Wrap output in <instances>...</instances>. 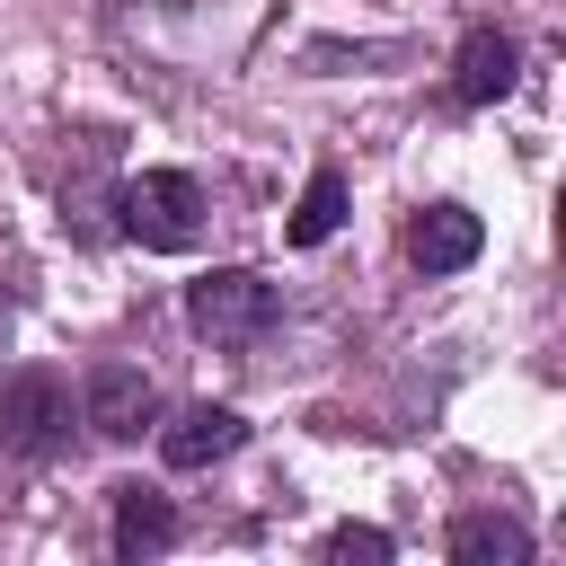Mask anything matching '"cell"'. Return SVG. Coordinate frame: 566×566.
I'll return each mask as SVG.
<instances>
[{
    "instance_id": "1",
    "label": "cell",
    "mask_w": 566,
    "mask_h": 566,
    "mask_svg": "<svg viewBox=\"0 0 566 566\" xmlns=\"http://www.w3.org/2000/svg\"><path fill=\"white\" fill-rule=\"evenodd\" d=\"M203 221H212V203H203L195 168H133L115 186V230L133 248H150V256H186L203 239Z\"/></svg>"
},
{
    "instance_id": "2",
    "label": "cell",
    "mask_w": 566,
    "mask_h": 566,
    "mask_svg": "<svg viewBox=\"0 0 566 566\" xmlns=\"http://www.w3.org/2000/svg\"><path fill=\"white\" fill-rule=\"evenodd\" d=\"M186 318H195L203 345L248 354V345H265V336L283 327V292H274L265 274H248V265H212V274L186 283Z\"/></svg>"
},
{
    "instance_id": "3",
    "label": "cell",
    "mask_w": 566,
    "mask_h": 566,
    "mask_svg": "<svg viewBox=\"0 0 566 566\" xmlns=\"http://www.w3.org/2000/svg\"><path fill=\"white\" fill-rule=\"evenodd\" d=\"M0 451L9 460H53L71 451V380L53 363H27L0 380Z\"/></svg>"
},
{
    "instance_id": "4",
    "label": "cell",
    "mask_w": 566,
    "mask_h": 566,
    "mask_svg": "<svg viewBox=\"0 0 566 566\" xmlns=\"http://www.w3.org/2000/svg\"><path fill=\"white\" fill-rule=\"evenodd\" d=\"M80 424H88L97 442H142V433L159 424V380H150L142 363H88V380H80Z\"/></svg>"
},
{
    "instance_id": "5",
    "label": "cell",
    "mask_w": 566,
    "mask_h": 566,
    "mask_svg": "<svg viewBox=\"0 0 566 566\" xmlns=\"http://www.w3.org/2000/svg\"><path fill=\"white\" fill-rule=\"evenodd\" d=\"M150 442H159V460H168V469H212V460H230V451L248 442V416H239V407L195 398V407H177L168 424H150Z\"/></svg>"
},
{
    "instance_id": "6",
    "label": "cell",
    "mask_w": 566,
    "mask_h": 566,
    "mask_svg": "<svg viewBox=\"0 0 566 566\" xmlns=\"http://www.w3.org/2000/svg\"><path fill=\"white\" fill-rule=\"evenodd\" d=\"M513 80H522V44L504 27H469L451 53V106H495L513 97Z\"/></svg>"
},
{
    "instance_id": "7",
    "label": "cell",
    "mask_w": 566,
    "mask_h": 566,
    "mask_svg": "<svg viewBox=\"0 0 566 566\" xmlns=\"http://www.w3.org/2000/svg\"><path fill=\"white\" fill-rule=\"evenodd\" d=\"M478 248H486V221L469 203H424L407 221V265L416 274H460V265H478Z\"/></svg>"
},
{
    "instance_id": "8",
    "label": "cell",
    "mask_w": 566,
    "mask_h": 566,
    "mask_svg": "<svg viewBox=\"0 0 566 566\" xmlns=\"http://www.w3.org/2000/svg\"><path fill=\"white\" fill-rule=\"evenodd\" d=\"M442 548H451L460 566H522V557H531V522L504 513V504H469V513H451Z\"/></svg>"
},
{
    "instance_id": "9",
    "label": "cell",
    "mask_w": 566,
    "mask_h": 566,
    "mask_svg": "<svg viewBox=\"0 0 566 566\" xmlns=\"http://www.w3.org/2000/svg\"><path fill=\"white\" fill-rule=\"evenodd\" d=\"M177 504L159 495V486H115V531H106V548L124 557V566H142V557H159V548H177Z\"/></svg>"
},
{
    "instance_id": "10",
    "label": "cell",
    "mask_w": 566,
    "mask_h": 566,
    "mask_svg": "<svg viewBox=\"0 0 566 566\" xmlns=\"http://www.w3.org/2000/svg\"><path fill=\"white\" fill-rule=\"evenodd\" d=\"M336 230H345V168L318 159L310 186H301V203H292V221H283V239H292V248H327Z\"/></svg>"
},
{
    "instance_id": "11",
    "label": "cell",
    "mask_w": 566,
    "mask_h": 566,
    "mask_svg": "<svg viewBox=\"0 0 566 566\" xmlns=\"http://www.w3.org/2000/svg\"><path fill=\"white\" fill-rule=\"evenodd\" d=\"M318 557H371V566H380V557H398V539H389L380 522H336V531L318 539Z\"/></svg>"
},
{
    "instance_id": "12",
    "label": "cell",
    "mask_w": 566,
    "mask_h": 566,
    "mask_svg": "<svg viewBox=\"0 0 566 566\" xmlns=\"http://www.w3.org/2000/svg\"><path fill=\"white\" fill-rule=\"evenodd\" d=\"M301 62H310V71H345V62L363 71V62H407V44H310Z\"/></svg>"
}]
</instances>
